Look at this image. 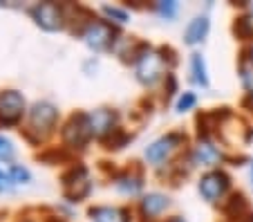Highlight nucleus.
Here are the masks:
<instances>
[{
  "mask_svg": "<svg viewBox=\"0 0 253 222\" xmlns=\"http://www.w3.org/2000/svg\"><path fill=\"white\" fill-rule=\"evenodd\" d=\"M115 186L124 195H137L143 188V175L139 171H124L115 178Z\"/></svg>",
  "mask_w": 253,
  "mask_h": 222,
  "instance_id": "2eb2a0df",
  "label": "nucleus"
},
{
  "mask_svg": "<svg viewBox=\"0 0 253 222\" xmlns=\"http://www.w3.org/2000/svg\"><path fill=\"white\" fill-rule=\"evenodd\" d=\"M242 222H253V213H249V216L247 218H244V220Z\"/></svg>",
  "mask_w": 253,
  "mask_h": 222,
  "instance_id": "cd10ccee",
  "label": "nucleus"
},
{
  "mask_svg": "<svg viewBox=\"0 0 253 222\" xmlns=\"http://www.w3.org/2000/svg\"><path fill=\"white\" fill-rule=\"evenodd\" d=\"M9 178L14 179V182H23V184H27L29 179H32V175H29V171L25 169V166L14 164V166L9 169Z\"/></svg>",
  "mask_w": 253,
  "mask_h": 222,
  "instance_id": "4be33fe9",
  "label": "nucleus"
},
{
  "mask_svg": "<svg viewBox=\"0 0 253 222\" xmlns=\"http://www.w3.org/2000/svg\"><path fill=\"white\" fill-rule=\"evenodd\" d=\"M164 68H166V58H164L162 49H153L150 45L141 43L137 56H134V74L137 79L143 83V86H155L164 74Z\"/></svg>",
  "mask_w": 253,
  "mask_h": 222,
  "instance_id": "f257e3e1",
  "label": "nucleus"
},
{
  "mask_svg": "<svg viewBox=\"0 0 253 222\" xmlns=\"http://www.w3.org/2000/svg\"><path fill=\"white\" fill-rule=\"evenodd\" d=\"M11 182H14V179L9 178V173H5V171L0 169V193H5V191H11Z\"/></svg>",
  "mask_w": 253,
  "mask_h": 222,
  "instance_id": "393cba45",
  "label": "nucleus"
},
{
  "mask_svg": "<svg viewBox=\"0 0 253 222\" xmlns=\"http://www.w3.org/2000/svg\"><path fill=\"white\" fill-rule=\"evenodd\" d=\"M191 160H193V164H197V166H211V169H213V166H217L224 160V155H222V150L217 148L213 141L200 139L191 153Z\"/></svg>",
  "mask_w": 253,
  "mask_h": 222,
  "instance_id": "f8f14e48",
  "label": "nucleus"
},
{
  "mask_svg": "<svg viewBox=\"0 0 253 222\" xmlns=\"http://www.w3.org/2000/svg\"><path fill=\"white\" fill-rule=\"evenodd\" d=\"M63 182V191H65V198L70 202H79V200L87 198L92 191V182H90V173H87L85 166L77 164L72 166L67 173H63L61 178Z\"/></svg>",
  "mask_w": 253,
  "mask_h": 222,
  "instance_id": "39448f33",
  "label": "nucleus"
},
{
  "mask_svg": "<svg viewBox=\"0 0 253 222\" xmlns=\"http://www.w3.org/2000/svg\"><path fill=\"white\" fill-rule=\"evenodd\" d=\"M229 188H231V178H229V173L222 169L206 171V173L200 178V182H197L200 195L211 204L220 202V200L229 193Z\"/></svg>",
  "mask_w": 253,
  "mask_h": 222,
  "instance_id": "20e7f679",
  "label": "nucleus"
},
{
  "mask_svg": "<svg viewBox=\"0 0 253 222\" xmlns=\"http://www.w3.org/2000/svg\"><path fill=\"white\" fill-rule=\"evenodd\" d=\"M92 126H90V115H85V112H77V115H72L70 119H67V124L63 126L61 131V137L63 141H65L67 148H85L87 141L92 139Z\"/></svg>",
  "mask_w": 253,
  "mask_h": 222,
  "instance_id": "7ed1b4c3",
  "label": "nucleus"
},
{
  "mask_svg": "<svg viewBox=\"0 0 253 222\" xmlns=\"http://www.w3.org/2000/svg\"><path fill=\"white\" fill-rule=\"evenodd\" d=\"M105 148H115V150H119V148H124L126 144L130 141V135L124 131V128H117L115 133H110V135L105 137Z\"/></svg>",
  "mask_w": 253,
  "mask_h": 222,
  "instance_id": "a211bd4d",
  "label": "nucleus"
},
{
  "mask_svg": "<svg viewBox=\"0 0 253 222\" xmlns=\"http://www.w3.org/2000/svg\"><path fill=\"white\" fill-rule=\"evenodd\" d=\"M117 119H119V115H117V110H112V108H99V110L90 112V126H92L94 137L105 139L110 133H115L117 128H119Z\"/></svg>",
  "mask_w": 253,
  "mask_h": 222,
  "instance_id": "9d476101",
  "label": "nucleus"
},
{
  "mask_svg": "<svg viewBox=\"0 0 253 222\" xmlns=\"http://www.w3.org/2000/svg\"><path fill=\"white\" fill-rule=\"evenodd\" d=\"M224 213H226V218H231V220H238V222H242L244 218L249 216V202H247V198H244V193H233L229 200H226V204H224Z\"/></svg>",
  "mask_w": 253,
  "mask_h": 222,
  "instance_id": "dca6fc26",
  "label": "nucleus"
},
{
  "mask_svg": "<svg viewBox=\"0 0 253 222\" xmlns=\"http://www.w3.org/2000/svg\"><path fill=\"white\" fill-rule=\"evenodd\" d=\"M92 222H132V213L128 207H110V204H101L92 207L87 211Z\"/></svg>",
  "mask_w": 253,
  "mask_h": 222,
  "instance_id": "ddd939ff",
  "label": "nucleus"
},
{
  "mask_svg": "<svg viewBox=\"0 0 253 222\" xmlns=\"http://www.w3.org/2000/svg\"><path fill=\"white\" fill-rule=\"evenodd\" d=\"M14 155H16L14 144H11V141L7 139V137H2V135H0V160L11 162V160H14Z\"/></svg>",
  "mask_w": 253,
  "mask_h": 222,
  "instance_id": "5701e85b",
  "label": "nucleus"
},
{
  "mask_svg": "<svg viewBox=\"0 0 253 222\" xmlns=\"http://www.w3.org/2000/svg\"><path fill=\"white\" fill-rule=\"evenodd\" d=\"M195 103H197L195 92L186 90V92H182V94H179V99H177V103H175V110L179 112V115H182V112L193 110V108H195Z\"/></svg>",
  "mask_w": 253,
  "mask_h": 222,
  "instance_id": "aec40b11",
  "label": "nucleus"
},
{
  "mask_svg": "<svg viewBox=\"0 0 253 222\" xmlns=\"http://www.w3.org/2000/svg\"><path fill=\"white\" fill-rule=\"evenodd\" d=\"M115 27L110 23H105V20H96L92 18V23H87V27L83 29V39L85 43L90 45L92 49H105V47H112L115 43Z\"/></svg>",
  "mask_w": 253,
  "mask_h": 222,
  "instance_id": "6e6552de",
  "label": "nucleus"
},
{
  "mask_svg": "<svg viewBox=\"0 0 253 222\" xmlns=\"http://www.w3.org/2000/svg\"><path fill=\"white\" fill-rule=\"evenodd\" d=\"M170 209V198L164 193H148L139 200V213L143 220H157Z\"/></svg>",
  "mask_w": 253,
  "mask_h": 222,
  "instance_id": "9b49d317",
  "label": "nucleus"
},
{
  "mask_svg": "<svg viewBox=\"0 0 253 222\" xmlns=\"http://www.w3.org/2000/svg\"><path fill=\"white\" fill-rule=\"evenodd\" d=\"M20 222H32V220H20Z\"/></svg>",
  "mask_w": 253,
  "mask_h": 222,
  "instance_id": "c85d7f7f",
  "label": "nucleus"
},
{
  "mask_svg": "<svg viewBox=\"0 0 253 222\" xmlns=\"http://www.w3.org/2000/svg\"><path fill=\"white\" fill-rule=\"evenodd\" d=\"M186 141V135L184 133H168V135L159 137V139H155L153 144L146 148V153H143V157H146V162L153 166H162L164 162H168L172 157V153H175L179 146Z\"/></svg>",
  "mask_w": 253,
  "mask_h": 222,
  "instance_id": "423d86ee",
  "label": "nucleus"
},
{
  "mask_svg": "<svg viewBox=\"0 0 253 222\" xmlns=\"http://www.w3.org/2000/svg\"><path fill=\"white\" fill-rule=\"evenodd\" d=\"M251 175H253V166H251Z\"/></svg>",
  "mask_w": 253,
  "mask_h": 222,
  "instance_id": "c756f323",
  "label": "nucleus"
},
{
  "mask_svg": "<svg viewBox=\"0 0 253 222\" xmlns=\"http://www.w3.org/2000/svg\"><path fill=\"white\" fill-rule=\"evenodd\" d=\"M29 16L34 18V23L43 27L45 32H56V29L63 27L65 23V14L58 5L54 2H39V5H34L29 9Z\"/></svg>",
  "mask_w": 253,
  "mask_h": 222,
  "instance_id": "0eeeda50",
  "label": "nucleus"
},
{
  "mask_svg": "<svg viewBox=\"0 0 253 222\" xmlns=\"http://www.w3.org/2000/svg\"><path fill=\"white\" fill-rule=\"evenodd\" d=\"M58 119V108L52 101H36L29 110V126H27V139H32V135L36 133V141H41L43 137H47L52 133L54 124Z\"/></svg>",
  "mask_w": 253,
  "mask_h": 222,
  "instance_id": "f03ea898",
  "label": "nucleus"
},
{
  "mask_svg": "<svg viewBox=\"0 0 253 222\" xmlns=\"http://www.w3.org/2000/svg\"><path fill=\"white\" fill-rule=\"evenodd\" d=\"M166 222H186V220H184L182 216H172V218H168Z\"/></svg>",
  "mask_w": 253,
  "mask_h": 222,
  "instance_id": "bb28decb",
  "label": "nucleus"
},
{
  "mask_svg": "<svg viewBox=\"0 0 253 222\" xmlns=\"http://www.w3.org/2000/svg\"><path fill=\"white\" fill-rule=\"evenodd\" d=\"M155 9H157V14L162 16V18L172 20L177 16V11H179V2H175V0H162V2L155 5Z\"/></svg>",
  "mask_w": 253,
  "mask_h": 222,
  "instance_id": "6ab92c4d",
  "label": "nucleus"
},
{
  "mask_svg": "<svg viewBox=\"0 0 253 222\" xmlns=\"http://www.w3.org/2000/svg\"><path fill=\"white\" fill-rule=\"evenodd\" d=\"M103 14L108 16L110 20H115V23H119V25H124V23H128L130 20V16H128V11L126 9H119V7H103Z\"/></svg>",
  "mask_w": 253,
  "mask_h": 222,
  "instance_id": "412c9836",
  "label": "nucleus"
},
{
  "mask_svg": "<svg viewBox=\"0 0 253 222\" xmlns=\"http://www.w3.org/2000/svg\"><path fill=\"white\" fill-rule=\"evenodd\" d=\"M247 63H251L253 65V43L249 45V49H247Z\"/></svg>",
  "mask_w": 253,
  "mask_h": 222,
  "instance_id": "a878e982",
  "label": "nucleus"
},
{
  "mask_svg": "<svg viewBox=\"0 0 253 222\" xmlns=\"http://www.w3.org/2000/svg\"><path fill=\"white\" fill-rule=\"evenodd\" d=\"M25 115V99L20 92L7 90L0 94V124L16 126Z\"/></svg>",
  "mask_w": 253,
  "mask_h": 222,
  "instance_id": "1a4fd4ad",
  "label": "nucleus"
},
{
  "mask_svg": "<svg viewBox=\"0 0 253 222\" xmlns=\"http://www.w3.org/2000/svg\"><path fill=\"white\" fill-rule=\"evenodd\" d=\"M211 29V23H209V16H195L191 23L186 25L184 29V43L186 45H197L206 39Z\"/></svg>",
  "mask_w": 253,
  "mask_h": 222,
  "instance_id": "4468645a",
  "label": "nucleus"
},
{
  "mask_svg": "<svg viewBox=\"0 0 253 222\" xmlns=\"http://www.w3.org/2000/svg\"><path fill=\"white\" fill-rule=\"evenodd\" d=\"M191 74H193V81L197 83V86L206 88L209 86V72H206V63L204 58H202V54H193L191 56Z\"/></svg>",
  "mask_w": 253,
  "mask_h": 222,
  "instance_id": "f3484780",
  "label": "nucleus"
},
{
  "mask_svg": "<svg viewBox=\"0 0 253 222\" xmlns=\"http://www.w3.org/2000/svg\"><path fill=\"white\" fill-rule=\"evenodd\" d=\"M164 90H166V99H170L177 92V79L172 72H166V79H164Z\"/></svg>",
  "mask_w": 253,
  "mask_h": 222,
  "instance_id": "b1692460",
  "label": "nucleus"
}]
</instances>
